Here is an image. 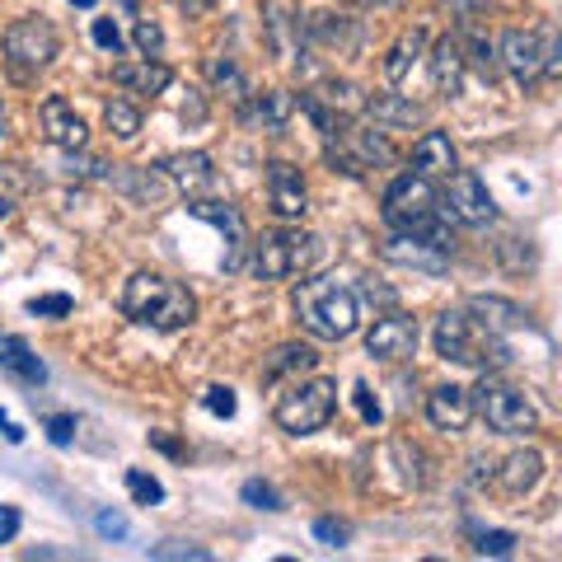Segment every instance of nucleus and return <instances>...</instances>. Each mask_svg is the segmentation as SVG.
<instances>
[{
    "label": "nucleus",
    "instance_id": "nucleus-20",
    "mask_svg": "<svg viewBox=\"0 0 562 562\" xmlns=\"http://www.w3.org/2000/svg\"><path fill=\"white\" fill-rule=\"evenodd\" d=\"M413 169L422 173V179H450L454 169H460V160H454V146L446 132H427L413 146Z\"/></svg>",
    "mask_w": 562,
    "mask_h": 562
},
{
    "label": "nucleus",
    "instance_id": "nucleus-23",
    "mask_svg": "<svg viewBox=\"0 0 562 562\" xmlns=\"http://www.w3.org/2000/svg\"><path fill=\"white\" fill-rule=\"evenodd\" d=\"M543 473V454L539 450H516L502 460V473H497V487L506 492V497H525Z\"/></svg>",
    "mask_w": 562,
    "mask_h": 562
},
{
    "label": "nucleus",
    "instance_id": "nucleus-31",
    "mask_svg": "<svg viewBox=\"0 0 562 562\" xmlns=\"http://www.w3.org/2000/svg\"><path fill=\"white\" fill-rule=\"evenodd\" d=\"M127 487H132V497L140 506H160L165 502V483L155 479V473H146V469H127Z\"/></svg>",
    "mask_w": 562,
    "mask_h": 562
},
{
    "label": "nucleus",
    "instance_id": "nucleus-28",
    "mask_svg": "<svg viewBox=\"0 0 562 562\" xmlns=\"http://www.w3.org/2000/svg\"><path fill=\"white\" fill-rule=\"evenodd\" d=\"M206 76H211V85H216L221 94H231L235 103L249 99V80H244V70H239L231 57H211V61H206Z\"/></svg>",
    "mask_w": 562,
    "mask_h": 562
},
{
    "label": "nucleus",
    "instance_id": "nucleus-39",
    "mask_svg": "<svg viewBox=\"0 0 562 562\" xmlns=\"http://www.w3.org/2000/svg\"><path fill=\"white\" fill-rule=\"evenodd\" d=\"M314 539L328 543V549H342V543L351 539V525L333 520V516H319V520H314Z\"/></svg>",
    "mask_w": 562,
    "mask_h": 562
},
{
    "label": "nucleus",
    "instance_id": "nucleus-36",
    "mask_svg": "<svg viewBox=\"0 0 562 562\" xmlns=\"http://www.w3.org/2000/svg\"><path fill=\"white\" fill-rule=\"evenodd\" d=\"M136 47H140V57H160L165 52V29L155 24V20H136Z\"/></svg>",
    "mask_w": 562,
    "mask_h": 562
},
{
    "label": "nucleus",
    "instance_id": "nucleus-16",
    "mask_svg": "<svg viewBox=\"0 0 562 562\" xmlns=\"http://www.w3.org/2000/svg\"><path fill=\"white\" fill-rule=\"evenodd\" d=\"M188 211H192L198 221H211L225 239H231V258H225V268L239 272V268H244V249H249V231H244V216H239V211L225 206V202H211V198H192Z\"/></svg>",
    "mask_w": 562,
    "mask_h": 562
},
{
    "label": "nucleus",
    "instance_id": "nucleus-51",
    "mask_svg": "<svg viewBox=\"0 0 562 562\" xmlns=\"http://www.w3.org/2000/svg\"><path fill=\"white\" fill-rule=\"evenodd\" d=\"M70 5H80V10H90V5H99V0H70Z\"/></svg>",
    "mask_w": 562,
    "mask_h": 562
},
{
    "label": "nucleus",
    "instance_id": "nucleus-11",
    "mask_svg": "<svg viewBox=\"0 0 562 562\" xmlns=\"http://www.w3.org/2000/svg\"><path fill=\"white\" fill-rule=\"evenodd\" d=\"M497 52H502V61H497V66L512 70L516 85H525V90H535V85L543 80V38H539V33L506 29V33H502V43H497Z\"/></svg>",
    "mask_w": 562,
    "mask_h": 562
},
{
    "label": "nucleus",
    "instance_id": "nucleus-43",
    "mask_svg": "<svg viewBox=\"0 0 562 562\" xmlns=\"http://www.w3.org/2000/svg\"><path fill=\"white\" fill-rule=\"evenodd\" d=\"M70 436H76V417H66V413L47 417V441L52 446H70Z\"/></svg>",
    "mask_w": 562,
    "mask_h": 562
},
{
    "label": "nucleus",
    "instance_id": "nucleus-8",
    "mask_svg": "<svg viewBox=\"0 0 562 562\" xmlns=\"http://www.w3.org/2000/svg\"><path fill=\"white\" fill-rule=\"evenodd\" d=\"M473 413H483V422L497 436H525V431H535L539 427V413H535V403L525 398L520 390H512V384H502V380H487L473 390Z\"/></svg>",
    "mask_w": 562,
    "mask_h": 562
},
{
    "label": "nucleus",
    "instance_id": "nucleus-26",
    "mask_svg": "<svg viewBox=\"0 0 562 562\" xmlns=\"http://www.w3.org/2000/svg\"><path fill=\"white\" fill-rule=\"evenodd\" d=\"M314 361H319V357H314V351H310V347H301V342H281V347L272 351V357H268V361H262V384H277L281 375L310 371V366H314Z\"/></svg>",
    "mask_w": 562,
    "mask_h": 562
},
{
    "label": "nucleus",
    "instance_id": "nucleus-50",
    "mask_svg": "<svg viewBox=\"0 0 562 562\" xmlns=\"http://www.w3.org/2000/svg\"><path fill=\"white\" fill-rule=\"evenodd\" d=\"M10 216V198H5V192H0V221H5Z\"/></svg>",
    "mask_w": 562,
    "mask_h": 562
},
{
    "label": "nucleus",
    "instance_id": "nucleus-44",
    "mask_svg": "<svg viewBox=\"0 0 562 562\" xmlns=\"http://www.w3.org/2000/svg\"><path fill=\"white\" fill-rule=\"evenodd\" d=\"M94 530H99L103 539H127V520H122L117 512H99V516H94Z\"/></svg>",
    "mask_w": 562,
    "mask_h": 562
},
{
    "label": "nucleus",
    "instance_id": "nucleus-5",
    "mask_svg": "<svg viewBox=\"0 0 562 562\" xmlns=\"http://www.w3.org/2000/svg\"><path fill=\"white\" fill-rule=\"evenodd\" d=\"M319 235L310 231H268L254 244V277L258 281H286L319 262Z\"/></svg>",
    "mask_w": 562,
    "mask_h": 562
},
{
    "label": "nucleus",
    "instance_id": "nucleus-19",
    "mask_svg": "<svg viewBox=\"0 0 562 562\" xmlns=\"http://www.w3.org/2000/svg\"><path fill=\"white\" fill-rule=\"evenodd\" d=\"M427 66H431V85H436V94H446V99H454L464 90V43L460 38H441L431 47V57H427Z\"/></svg>",
    "mask_w": 562,
    "mask_h": 562
},
{
    "label": "nucleus",
    "instance_id": "nucleus-45",
    "mask_svg": "<svg viewBox=\"0 0 562 562\" xmlns=\"http://www.w3.org/2000/svg\"><path fill=\"white\" fill-rule=\"evenodd\" d=\"M14 535H20V512H14V506H0V543H10Z\"/></svg>",
    "mask_w": 562,
    "mask_h": 562
},
{
    "label": "nucleus",
    "instance_id": "nucleus-52",
    "mask_svg": "<svg viewBox=\"0 0 562 562\" xmlns=\"http://www.w3.org/2000/svg\"><path fill=\"white\" fill-rule=\"evenodd\" d=\"M0 132H5V109H0Z\"/></svg>",
    "mask_w": 562,
    "mask_h": 562
},
{
    "label": "nucleus",
    "instance_id": "nucleus-10",
    "mask_svg": "<svg viewBox=\"0 0 562 562\" xmlns=\"http://www.w3.org/2000/svg\"><path fill=\"white\" fill-rule=\"evenodd\" d=\"M380 258L394 262V268H413V272H431V277L450 268V249H446V244H436L431 235H408V231H398L394 239H384Z\"/></svg>",
    "mask_w": 562,
    "mask_h": 562
},
{
    "label": "nucleus",
    "instance_id": "nucleus-25",
    "mask_svg": "<svg viewBox=\"0 0 562 562\" xmlns=\"http://www.w3.org/2000/svg\"><path fill=\"white\" fill-rule=\"evenodd\" d=\"M361 109L371 113L380 127H413V122H422V109L403 94H371V99H361Z\"/></svg>",
    "mask_w": 562,
    "mask_h": 562
},
{
    "label": "nucleus",
    "instance_id": "nucleus-9",
    "mask_svg": "<svg viewBox=\"0 0 562 562\" xmlns=\"http://www.w3.org/2000/svg\"><path fill=\"white\" fill-rule=\"evenodd\" d=\"M446 211H450V216L460 221V225H487V221H497V202H492L487 183L479 179V173H469V169H454V173H450Z\"/></svg>",
    "mask_w": 562,
    "mask_h": 562
},
{
    "label": "nucleus",
    "instance_id": "nucleus-21",
    "mask_svg": "<svg viewBox=\"0 0 562 562\" xmlns=\"http://www.w3.org/2000/svg\"><path fill=\"white\" fill-rule=\"evenodd\" d=\"M291 113H295V99H291L286 90H268V94H258L254 103H244V122H249V127H258V132H268V136L286 132Z\"/></svg>",
    "mask_w": 562,
    "mask_h": 562
},
{
    "label": "nucleus",
    "instance_id": "nucleus-42",
    "mask_svg": "<svg viewBox=\"0 0 562 562\" xmlns=\"http://www.w3.org/2000/svg\"><path fill=\"white\" fill-rule=\"evenodd\" d=\"M351 398H357V413L366 417V422H371V427H375V422H380V398L371 394V384H357V390H351Z\"/></svg>",
    "mask_w": 562,
    "mask_h": 562
},
{
    "label": "nucleus",
    "instance_id": "nucleus-48",
    "mask_svg": "<svg viewBox=\"0 0 562 562\" xmlns=\"http://www.w3.org/2000/svg\"><path fill=\"white\" fill-rule=\"evenodd\" d=\"M0 436H5V441H10V446H20V441H24V431H20V427H14V422H10L5 413H0Z\"/></svg>",
    "mask_w": 562,
    "mask_h": 562
},
{
    "label": "nucleus",
    "instance_id": "nucleus-4",
    "mask_svg": "<svg viewBox=\"0 0 562 562\" xmlns=\"http://www.w3.org/2000/svg\"><path fill=\"white\" fill-rule=\"evenodd\" d=\"M384 221H390L394 231H408V235H431L436 244L450 249L446 206L431 192V179H422V173H398V179L384 188Z\"/></svg>",
    "mask_w": 562,
    "mask_h": 562
},
{
    "label": "nucleus",
    "instance_id": "nucleus-38",
    "mask_svg": "<svg viewBox=\"0 0 562 562\" xmlns=\"http://www.w3.org/2000/svg\"><path fill=\"white\" fill-rule=\"evenodd\" d=\"M357 94H361V90H357V85H347V80H328V85H324V99H328L333 113H338V109H361Z\"/></svg>",
    "mask_w": 562,
    "mask_h": 562
},
{
    "label": "nucleus",
    "instance_id": "nucleus-27",
    "mask_svg": "<svg viewBox=\"0 0 562 562\" xmlns=\"http://www.w3.org/2000/svg\"><path fill=\"white\" fill-rule=\"evenodd\" d=\"M422 29H413V33H403V38L390 47V57H384V76H390L394 85H403L408 80V70H413V61H417V52H422Z\"/></svg>",
    "mask_w": 562,
    "mask_h": 562
},
{
    "label": "nucleus",
    "instance_id": "nucleus-18",
    "mask_svg": "<svg viewBox=\"0 0 562 562\" xmlns=\"http://www.w3.org/2000/svg\"><path fill=\"white\" fill-rule=\"evenodd\" d=\"M113 80H117L127 94H146V99H155V94H165L169 85H173V70H169L160 57H146V61H117V66H113Z\"/></svg>",
    "mask_w": 562,
    "mask_h": 562
},
{
    "label": "nucleus",
    "instance_id": "nucleus-34",
    "mask_svg": "<svg viewBox=\"0 0 562 562\" xmlns=\"http://www.w3.org/2000/svg\"><path fill=\"white\" fill-rule=\"evenodd\" d=\"M473 553H483V558H512L516 553V535L512 530H487V535H479V543H473Z\"/></svg>",
    "mask_w": 562,
    "mask_h": 562
},
{
    "label": "nucleus",
    "instance_id": "nucleus-1",
    "mask_svg": "<svg viewBox=\"0 0 562 562\" xmlns=\"http://www.w3.org/2000/svg\"><path fill=\"white\" fill-rule=\"evenodd\" d=\"M117 310L127 314L132 324L173 333V328H188L198 319V295H192L183 281H169L160 272H136L127 286H122Z\"/></svg>",
    "mask_w": 562,
    "mask_h": 562
},
{
    "label": "nucleus",
    "instance_id": "nucleus-7",
    "mask_svg": "<svg viewBox=\"0 0 562 562\" xmlns=\"http://www.w3.org/2000/svg\"><path fill=\"white\" fill-rule=\"evenodd\" d=\"M57 52H61V38L47 20H14L5 29V66L14 80H33L38 70L57 61Z\"/></svg>",
    "mask_w": 562,
    "mask_h": 562
},
{
    "label": "nucleus",
    "instance_id": "nucleus-24",
    "mask_svg": "<svg viewBox=\"0 0 562 562\" xmlns=\"http://www.w3.org/2000/svg\"><path fill=\"white\" fill-rule=\"evenodd\" d=\"M0 371H10L20 384H29V390L47 384V366L33 357V347L24 338H0Z\"/></svg>",
    "mask_w": 562,
    "mask_h": 562
},
{
    "label": "nucleus",
    "instance_id": "nucleus-47",
    "mask_svg": "<svg viewBox=\"0 0 562 562\" xmlns=\"http://www.w3.org/2000/svg\"><path fill=\"white\" fill-rule=\"evenodd\" d=\"M211 5H216V0H179V10L188 14V20H202V14H206Z\"/></svg>",
    "mask_w": 562,
    "mask_h": 562
},
{
    "label": "nucleus",
    "instance_id": "nucleus-37",
    "mask_svg": "<svg viewBox=\"0 0 562 562\" xmlns=\"http://www.w3.org/2000/svg\"><path fill=\"white\" fill-rule=\"evenodd\" d=\"M70 310H76L70 295H38V301H29V314H38V319H66Z\"/></svg>",
    "mask_w": 562,
    "mask_h": 562
},
{
    "label": "nucleus",
    "instance_id": "nucleus-6",
    "mask_svg": "<svg viewBox=\"0 0 562 562\" xmlns=\"http://www.w3.org/2000/svg\"><path fill=\"white\" fill-rule=\"evenodd\" d=\"M333 413H338V384L333 380H305V384H295L291 394H281L277 398V427L281 431H291V436H314V431H324Z\"/></svg>",
    "mask_w": 562,
    "mask_h": 562
},
{
    "label": "nucleus",
    "instance_id": "nucleus-13",
    "mask_svg": "<svg viewBox=\"0 0 562 562\" xmlns=\"http://www.w3.org/2000/svg\"><path fill=\"white\" fill-rule=\"evenodd\" d=\"M268 202L281 221H305L310 216V192H305V179L301 169L286 165V160H272L268 165Z\"/></svg>",
    "mask_w": 562,
    "mask_h": 562
},
{
    "label": "nucleus",
    "instance_id": "nucleus-33",
    "mask_svg": "<svg viewBox=\"0 0 562 562\" xmlns=\"http://www.w3.org/2000/svg\"><path fill=\"white\" fill-rule=\"evenodd\" d=\"M239 497L254 506V512H281V497H277V487L272 483H262V479H249L239 487Z\"/></svg>",
    "mask_w": 562,
    "mask_h": 562
},
{
    "label": "nucleus",
    "instance_id": "nucleus-46",
    "mask_svg": "<svg viewBox=\"0 0 562 562\" xmlns=\"http://www.w3.org/2000/svg\"><path fill=\"white\" fill-rule=\"evenodd\" d=\"M188 94H192V99L183 103V122H202V117H206V103H202V94H198V90H188Z\"/></svg>",
    "mask_w": 562,
    "mask_h": 562
},
{
    "label": "nucleus",
    "instance_id": "nucleus-15",
    "mask_svg": "<svg viewBox=\"0 0 562 562\" xmlns=\"http://www.w3.org/2000/svg\"><path fill=\"white\" fill-rule=\"evenodd\" d=\"M165 179L173 192H183V198H206L211 183H216V169H211V155L206 150H183V155H169V160L160 165Z\"/></svg>",
    "mask_w": 562,
    "mask_h": 562
},
{
    "label": "nucleus",
    "instance_id": "nucleus-14",
    "mask_svg": "<svg viewBox=\"0 0 562 562\" xmlns=\"http://www.w3.org/2000/svg\"><path fill=\"white\" fill-rule=\"evenodd\" d=\"M38 122H43V136L52 140L57 150H85V140H90V127H85V117L70 109L61 94H47L43 109H38Z\"/></svg>",
    "mask_w": 562,
    "mask_h": 562
},
{
    "label": "nucleus",
    "instance_id": "nucleus-17",
    "mask_svg": "<svg viewBox=\"0 0 562 562\" xmlns=\"http://www.w3.org/2000/svg\"><path fill=\"white\" fill-rule=\"evenodd\" d=\"M427 417L436 431H464L473 422V394L460 384H441V390L427 394Z\"/></svg>",
    "mask_w": 562,
    "mask_h": 562
},
{
    "label": "nucleus",
    "instance_id": "nucleus-29",
    "mask_svg": "<svg viewBox=\"0 0 562 562\" xmlns=\"http://www.w3.org/2000/svg\"><path fill=\"white\" fill-rule=\"evenodd\" d=\"M103 127H109L117 140H136V132H140V109H136V103H127V99H113L109 109H103Z\"/></svg>",
    "mask_w": 562,
    "mask_h": 562
},
{
    "label": "nucleus",
    "instance_id": "nucleus-2",
    "mask_svg": "<svg viewBox=\"0 0 562 562\" xmlns=\"http://www.w3.org/2000/svg\"><path fill=\"white\" fill-rule=\"evenodd\" d=\"M295 314L301 328L319 342H342L361 328V295L338 277H314L295 286Z\"/></svg>",
    "mask_w": 562,
    "mask_h": 562
},
{
    "label": "nucleus",
    "instance_id": "nucleus-35",
    "mask_svg": "<svg viewBox=\"0 0 562 562\" xmlns=\"http://www.w3.org/2000/svg\"><path fill=\"white\" fill-rule=\"evenodd\" d=\"M202 408H206L211 417H235L239 398H235V390H231V384H211V390L202 394Z\"/></svg>",
    "mask_w": 562,
    "mask_h": 562
},
{
    "label": "nucleus",
    "instance_id": "nucleus-12",
    "mask_svg": "<svg viewBox=\"0 0 562 562\" xmlns=\"http://www.w3.org/2000/svg\"><path fill=\"white\" fill-rule=\"evenodd\" d=\"M366 351H371L375 361L417 357V319H408V314H384V319H375V328L366 333Z\"/></svg>",
    "mask_w": 562,
    "mask_h": 562
},
{
    "label": "nucleus",
    "instance_id": "nucleus-40",
    "mask_svg": "<svg viewBox=\"0 0 562 562\" xmlns=\"http://www.w3.org/2000/svg\"><path fill=\"white\" fill-rule=\"evenodd\" d=\"M150 558H155V562H165V558H173V562H183V558H192V562H211V553L198 549V543H160V549H150Z\"/></svg>",
    "mask_w": 562,
    "mask_h": 562
},
{
    "label": "nucleus",
    "instance_id": "nucleus-3",
    "mask_svg": "<svg viewBox=\"0 0 562 562\" xmlns=\"http://www.w3.org/2000/svg\"><path fill=\"white\" fill-rule=\"evenodd\" d=\"M436 357L454 366H473V371H492V366L512 361V347L502 342V333H492L483 319H473L469 310H446L436 319Z\"/></svg>",
    "mask_w": 562,
    "mask_h": 562
},
{
    "label": "nucleus",
    "instance_id": "nucleus-41",
    "mask_svg": "<svg viewBox=\"0 0 562 562\" xmlns=\"http://www.w3.org/2000/svg\"><path fill=\"white\" fill-rule=\"evenodd\" d=\"M94 43H99L103 52H113V57H117L122 47H127V43H122V29H117L113 20H94Z\"/></svg>",
    "mask_w": 562,
    "mask_h": 562
},
{
    "label": "nucleus",
    "instance_id": "nucleus-49",
    "mask_svg": "<svg viewBox=\"0 0 562 562\" xmlns=\"http://www.w3.org/2000/svg\"><path fill=\"white\" fill-rule=\"evenodd\" d=\"M150 441H155V446H160L165 454H183V450H179V441H169V436H160V431H155V436H150Z\"/></svg>",
    "mask_w": 562,
    "mask_h": 562
},
{
    "label": "nucleus",
    "instance_id": "nucleus-32",
    "mask_svg": "<svg viewBox=\"0 0 562 562\" xmlns=\"http://www.w3.org/2000/svg\"><path fill=\"white\" fill-rule=\"evenodd\" d=\"M464 61H473V66H479V76L483 80H497V47H492L487 38H483V33H473V38H469V57Z\"/></svg>",
    "mask_w": 562,
    "mask_h": 562
},
{
    "label": "nucleus",
    "instance_id": "nucleus-22",
    "mask_svg": "<svg viewBox=\"0 0 562 562\" xmlns=\"http://www.w3.org/2000/svg\"><path fill=\"white\" fill-rule=\"evenodd\" d=\"M310 38L324 43L328 52H338V57H351V52L361 47V24L347 20V14H314V20H310Z\"/></svg>",
    "mask_w": 562,
    "mask_h": 562
},
{
    "label": "nucleus",
    "instance_id": "nucleus-30",
    "mask_svg": "<svg viewBox=\"0 0 562 562\" xmlns=\"http://www.w3.org/2000/svg\"><path fill=\"white\" fill-rule=\"evenodd\" d=\"M469 314H483V324H487L492 333H502V328H520V324H525V310L506 305V301H473V305H469Z\"/></svg>",
    "mask_w": 562,
    "mask_h": 562
}]
</instances>
